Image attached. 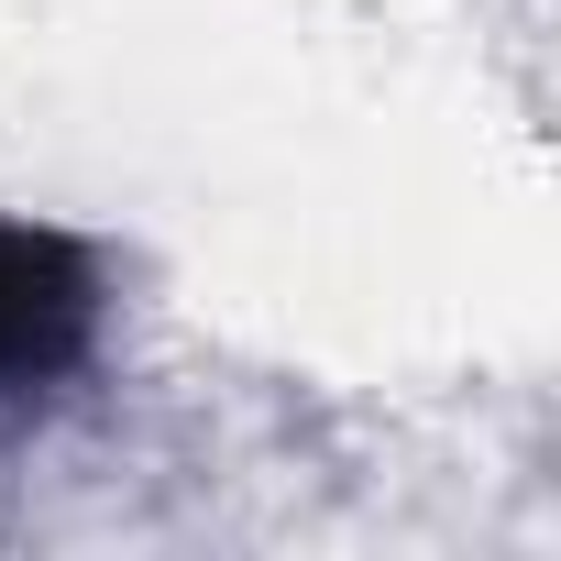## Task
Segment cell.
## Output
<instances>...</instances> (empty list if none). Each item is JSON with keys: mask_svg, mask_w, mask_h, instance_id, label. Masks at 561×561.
<instances>
[{"mask_svg": "<svg viewBox=\"0 0 561 561\" xmlns=\"http://www.w3.org/2000/svg\"><path fill=\"white\" fill-rule=\"evenodd\" d=\"M100 342H111V253L67 220L0 209V430L89 386Z\"/></svg>", "mask_w": 561, "mask_h": 561, "instance_id": "6da1fadb", "label": "cell"}]
</instances>
